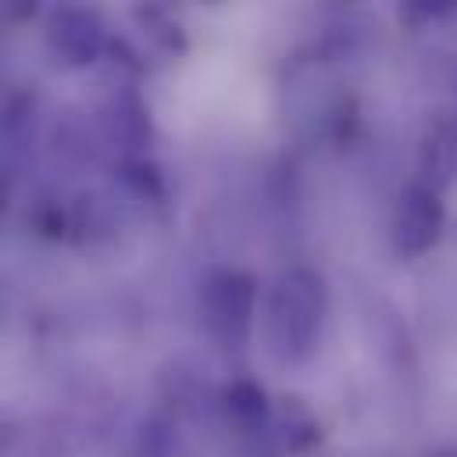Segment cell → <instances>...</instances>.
Returning <instances> with one entry per match:
<instances>
[{
    "mask_svg": "<svg viewBox=\"0 0 457 457\" xmlns=\"http://www.w3.org/2000/svg\"><path fill=\"white\" fill-rule=\"evenodd\" d=\"M443 228V207H439V196L414 182L403 189L400 196V207H396V218H393V236H396V250L400 253H425L436 236Z\"/></svg>",
    "mask_w": 457,
    "mask_h": 457,
    "instance_id": "2",
    "label": "cell"
},
{
    "mask_svg": "<svg viewBox=\"0 0 457 457\" xmlns=\"http://www.w3.org/2000/svg\"><path fill=\"white\" fill-rule=\"evenodd\" d=\"M50 46L57 57H64L68 64H89L100 46H104V29L96 21V14L79 11V7H61L50 18Z\"/></svg>",
    "mask_w": 457,
    "mask_h": 457,
    "instance_id": "4",
    "label": "cell"
},
{
    "mask_svg": "<svg viewBox=\"0 0 457 457\" xmlns=\"http://www.w3.org/2000/svg\"><path fill=\"white\" fill-rule=\"evenodd\" d=\"M325 286L311 268H289L275 278L264 307V336L278 361H303L321 332Z\"/></svg>",
    "mask_w": 457,
    "mask_h": 457,
    "instance_id": "1",
    "label": "cell"
},
{
    "mask_svg": "<svg viewBox=\"0 0 457 457\" xmlns=\"http://www.w3.org/2000/svg\"><path fill=\"white\" fill-rule=\"evenodd\" d=\"M253 282L246 275H218L211 286H207V321L214 332L221 336H243V328L250 325L253 318Z\"/></svg>",
    "mask_w": 457,
    "mask_h": 457,
    "instance_id": "3",
    "label": "cell"
}]
</instances>
